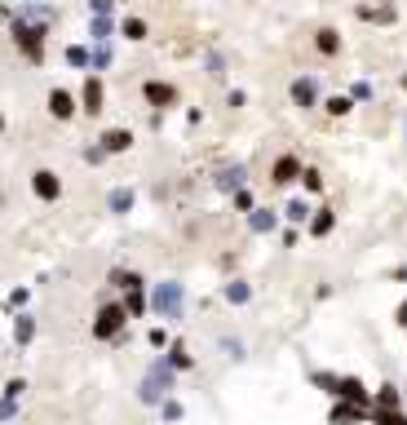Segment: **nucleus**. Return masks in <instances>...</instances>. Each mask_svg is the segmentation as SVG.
<instances>
[{
    "mask_svg": "<svg viewBox=\"0 0 407 425\" xmlns=\"http://www.w3.org/2000/svg\"><path fill=\"white\" fill-rule=\"evenodd\" d=\"M350 111V98H328V116H345Z\"/></svg>",
    "mask_w": 407,
    "mask_h": 425,
    "instance_id": "nucleus-32",
    "label": "nucleus"
},
{
    "mask_svg": "<svg viewBox=\"0 0 407 425\" xmlns=\"http://www.w3.org/2000/svg\"><path fill=\"white\" fill-rule=\"evenodd\" d=\"M292 98H297V107H315V98H319L315 80H297L292 84Z\"/></svg>",
    "mask_w": 407,
    "mask_h": 425,
    "instance_id": "nucleus-16",
    "label": "nucleus"
},
{
    "mask_svg": "<svg viewBox=\"0 0 407 425\" xmlns=\"http://www.w3.org/2000/svg\"><path fill=\"white\" fill-rule=\"evenodd\" d=\"M394 319H399V324L407 328V301H403V306H399V315H394Z\"/></svg>",
    "mask_w": 407,
    "mask_h": 425,
    "instance_id": "nucleus-38",
    "label": "nucleus"
},
{
    "mask_svg": "<svg viewBox=\"0 0 407 425\" xmlns=\"http://www.w3.org/2000/svg\"><path fill=\"white\" fill-rule=\"evenodd\" d=\"M0 129H5V116H0Z\"/></svg>",
    "mask_w": 407,
    "mask_h": 425,
    "instance_id": "nucleus-40",
    "label": "nucleus"
},
{
    "mask_svg": "<svg viewBox=\"0 0 407 425\" xmlns=\"http://www.w3.org/2000/svg\"><path fill=\"white\" fill-rule=\"evenodd\" d=\"M363 18H372V23H390L394 9H363Z\"/></svg>",
    "mask_w": 407,
    "mask_h": 425,
    "instance_id": "nucleus-33",
    "label": "nucleus"
},
{
    "mask_svg": "<svg viewBox=\"0 0 407 425\" xmlns=\"http://www.w3.org/2000/svg\"><path fill=\"white\" fill-rule=\"evenodd\" d=\"M124 36L129 40H146V23L142 18H124Z\"/></svg>",
    "mask_w": 407,
    "mask_h": 425,
    "instance_id": "nucleus-26",
    "label": "nucleus"
},
{
    "mask_svg": "<svg viewBox=\"0 0 407 425\" xmlns=\"http://www.w3.org/2000/svg\"><path fill=\"white\" fill-rule=\"evenodd\" d=\"M49 111H53L58 120H71V116H75V98H71L67 89H53V93H49Z\"/></svg>",
    "mask_w": 407,
    "mask_h": 425,
    "instance_id": "nucleus-13",
    "label": "nucleus"
},
{
    "mask_svg": "<svg viewBox=\"0 0 407 425\" xmlns=\"http://www.w3.org/2000/svg\"><path fill=\"white\" fill-rule=\"evenodd\" d=\"M283 213H288V222H310V204L306 200H288V209H283Z\"/></svg>",
    "mask_w": 407,
    "mask_h": 425,
    "instance_id": "nucleus-25",
    "label": "nucleus"
},
{
    "mask_svg": "<svg viewBox=\"0 0 407 425\" xmlns=\"http://www.w3.org/2000/svg\"><path fill=\"white\" fill-rule=\"evenodd\" d=\"M84 111H89V116H98V111H102V80H98V75L84 80Z\"/></svg>",
    "mask_w": 407,
    "mask_h": 425,
    "instance_id": "nucleus-14",
    "label": "nucleus"
},
{
    "mask_svg": "<svg viewBox=\"0 0 407 425\" xmlns=\"http://www.w3.org/2000/svg\"><path fill=\"white\" fill-rule=\"evenodd\" d=\"M14 337H18V346H31V337H36V319H31V315H18Z\"/></svg>",
    "mask_w": 407,
    "mask_h": 425,
    "instance_id": "nucleus-19",
    "label": "nucleus"
},
{
    "mask_svg": "<svg viewBox=\"0 0 407 425\" xmlns=\"http://www.w3.org/2000/svg\"><path fill=\"white\" fill-rule=\"evenodd\" d=\"M111 5H116V0H93V14L107 18V14H111Z\"/></svg>",
    "mask_w": 407,
    "mask_h": 425,
    "instance_id": "nucleus-36",
    "label": "nucleus"
},
{
    "mask_svg": "<svg viewBox=\"0 0 407 425\" xmlns=\"http://www.w3.org/2000/svg\"><path fill=\"white\" fill-rule=\"evenodd\" d=\"M23 390H27V381H23V376H14V381L5 385V399H18V394H23Z\"/></svg>",
    "mask_w": 407,
    "mask_h": 425,
    "instance_id": "nucleus-35",
    "label": "nucleus"
},
{
    "mask_svg": "<svg viewBox=\"0 0 407 425\" xmlns=\"http://www.w3.org/2000/svg\"><path fill=\"white\" fill-rule=\"evenodd\" d=\"M31 191L40 195V200H58V195H62V182H58V173H49V168H40V173L31 177Z\"/></svg>",
    "mask_w": 407,
    "mask_h": 425,
    "instance_id": "nucleus-9",
    "label": "nucleus"
},
{
    "mask_svg": "<svg viewBox=\"0 0 407 425\" xmlns=\"http://www.w3.org/2000/svg\"><path fill=\"white\" fill-rule=\"evenodd\" d=\"M363 417H367V408H358V403H337L328 421H332V425H358Z\"/></svg>",
    "mask_w": 407,
    "mask_h": 425,
    "instance_id": "nucleus-12",
    "label": "nucleus"
},
{
    "mask_svg": "<svg viewBox=\"0 0 407 425\" xmlns=\"http://www.w3.org/2000/svg\"><path fill=\"white\" fill-rule=\"evenodd\" d=\"M168 390H173V368L155 359V363L146 368V376H142V390L137 394H142V403H150V408H155V403L168 399Z\"/></svg>",
    "mask_w": 407,
    "mask_h": 425,
    "instance_id": "nucleus-2",
    "label": "nucleus"
},
{
    "mask_svg": "<svg viewBox=\"0 0 407 425\" xmlns=\"http://www.w3.org/2000/svg\"><path fill=\"white\" fill-rule=\"evenodd\" d=\"M133 146V133L129 129H107L102 133V155H120V151H129Z\"/></svg>",
    "mask_w": 407,
    "mask_h": 425,
    "instance_id": "nucleus-10",
    "label": "nucleus"
},
{
    "mask_svg": "<svg viewBox=\"0 0 407 425\" xmlns=\"http://www.w3.org/2000/svg\"><path fill=\"white\" fill-rule=\"evenodd\" d=\"M337 381H341V376H332V372H315V385H324L328 394H337Z\"/></svg>",
    "mask_w": 407,
    "mask_h": 425,
    "instance_id": "nucleus-31",
    "label": "nucleus"
},
{
    "mask_svg": "<svg viewBox=\"0 0 407 425\" xmlns=\"http://www.w3.org/2000/svg\"><path fill=\"white\" fill-rule=\"evenodd\" d=\"M372 425H407L399 408H372Z\"/></svg>",
    "mask_w": 407,
    "mask_h": 425,
    "instance_id": "nucleus-20",
    "label": "nucleus"
},
{
    "mask_svg": "<svg viewBox=\"0 0 407 425\" xmlns=\"http://www.w3.org/2000/svg\"><path fill=\"white\" fill-rule=\"evenodd\" d=\"M301 182H306V191H324V173L319 168H301Z\"/></svg>",
    "mask_w": 407,
    "mask_h": 425,
    "instance_id": "nucleus-27",
    "label": "nucleus"
},
{
    "mask_svg": "<svg viewBox=\"0 0 407 425\" xmlns=\"http://www.w3.org/2000/svg\"><path fill=\"white\" fill-rule=\"evenodd\" d=\"M217 191H226V195H235V191H244V182H248V168L244 164H226V168H217Z\"/></svg>",
    "mask_w": 407,
    "mask_h": 425,
    "instance_id": "nucleus-7",
    "label": "nucleus"
},
{
    "mask_svg": "<svg viewBox=\"0 0 407 425\" xmlns=\"http://www.w3.org/2000/svg\"><path fill=\"white\" fill-rule=\"evenodd\" d=\"M337 399H341V403H358V408H367V403H372V394H367V385L358 381V376H341V381H337Z\"/></svg>",
    "mask_w": 407,
    "mask_h": 425,
    "instance_id": "nucleus-6",
    "label": "nucleus"
},
{
    "mask_svg": "<svg viewBox=\"0 0 407 425\" xmlns=\"http://www.w3.org/2000/svg\"><path fill=\"white\" fill-rule=\"evenodd\" d=\"M297 177H301V159L297 155H279V159H274V173H270L274 186H288V182H297Z\"/></svg>",
    "mask_w": 407,
    "mask_h": 425,
    "instance_id": "nucleus-8",
    "label": "nucleus"
},
{
    "mask_svg": "<svg viewBox=\"0 0 407 425\" xmlns=\"http://www.w3.org/2000/svg\"><path fill=\"white\" fill-rule=\"evenodd\" d=\"M315 44H319V49H324V53H337V49H341V36L332 31V27H324V31H319V40H315Z\"/></svg>",
    "mask_w": 407,
    "mask_h": 425,
    "instance_id": "nucleus-24",
    "label": "nucleus"
},
{
    "mask_svg": "<svg viewBox=\"0 0 407 425\" xmlns=\"http://www.w3.org/2000/svg\"><path fill=\"white\" fill-rule=\"evenodd\" d=\"M67 62H71V67H89V53H84L80 44H71V49H67Z\"/></svg>",
    "mask_w": 407,
    "mask_h": 425,
    "instance_id": "nucleus-29",
    "label": "nucleus"
},
{
    "mask_svg": "<svg viewBox=\"0 0 407 425\" xmlns=\"http://www.w3.org/2000/svg\"><path fill=\"white\" fill-rule=\"evenodd\" d=\"M18 417V399H5L0 394V421H14Z\"/></svg>",
    "mask_w": 407,
    "mask_h": 425,
    "instance_id": "nucleus-28",
    "label": "nucleus"
},
{
    "mask_svg": "<svg viewBox=\"0 0 407 425\" xmlns=\"http://www.w3.org/2000/svg\"><path fill=\"white\" fill-rule=\"evenodd\" d=\"M146 306L155 310V315H164V319H182V306H186V288H182L177 279H164V283H155V288H150Z\"/></svg>",
    "mask_w": 407,
    "mask_h": 425,
    "instance_id": "nucleus-1",
    "label": "nucleus"
},
{
    "mask_svg": "<svg viewBox=\"0 0 407 425\" xmlns=\"http://www.w3.org/2000/svg\"><path fill=\"white\" fill-rule=\"evenodd\" d=\"M129 324V310L120 306V301H107V306L98 310V319H93V337L98 342H111V337H120Z\"/></svg>",
    "mask_w": 407,
    "mask_h": 425,
    "instance_id": "nucleus-3",
    "label": "nucleus"
},
{
    "mask_svg": "<svg viewBox=\"0 0 407 425\" xmlns=\"http://www.w3.org/2000/svg\"><path fill=\"white\" fill-rule=\"evenodd\" d=\"M111 213H129V209H133V191H124V186H120V191H111Z\"/></svg>",
    "mask_w": 407,
    "mask_h": 425,
    "instance_id": "nucleus-23",
    "label": "nucleus"
},
{
    "mask_svg": "<svg viewBox=\"0 0 407 425\" xmlns=\"http://www.w3.org/2000/svg\"><path fill=\"white\" fill-rule=\"evenodd\" d=\"M226 301H231V306H244V301H248L252 297V288H248V283H244V279H231V283H226Z\"/></svg>",
    "mask_w": 407,
    "mask_h": 425,
    "instance_id": "nucleus-18",
    "label": "nucleus"
},
{
    "mask_svg": "<svg viewBox=\"0 0 407 425\" xmlns=\"http://www.w3.org/2000/svg\"><path fill=\"white\" fill-rule=\"evenodd\" d=\"M274 222H279V217H274L270 209H252V213H248V226H252V231H257V235L274 231Z\"/></svg>",
    "mask_w": 407,
    "mask_h": 425,
    "instance_id": "nucleus-17",
    "label": "nucleus"
},
{
    "mask_svg": "<svg viewBox=\"0 0 407 425\" xmlns=\"http://www.w3.org/2000/svg\"><path fill=\"white\" fill-rule=\"evenodd\" d=\"M399 279H407V270H399Z\"/></svg>",
    "mask_w": 407,
    "mask_h": 425,
    "instance_id": "nucleus-39",
    "label": "nucleus"
},
{
    "mask_svg": "<svg viewBox=\"0 0 407 425\" xmlns=\"http://www.w3.org/2000/svg\"><path fill=\"white\" fill-rule=\"evenodd\" d=\"M14 36H18V44H23V53H27L31 62H40V58H44L40 27H31V23H18V27H14Z\"/></svg>",
    "mask_w": 407,
    "mask_h": 425,
    "instance_id": "nucleus-5",
    "label": "nucleus"
},
{
    "mask_svg": "<svg viewBox=\"0 0 407 425\" xmlns=\"http://www.w3.org/2000/svg\"><path fill=\"white\" fill-rule=\"evenodd\" d=\"M403 403V394L394 390V385H381V390H376V399H372V408H399Z\"/></svg>",
    "mask_w": 407,
    "mask_h": 425,
    "instance_id": "nucleus-21",
    "label": "nucleus"
},
{
    "mask_svg": "<svg viewBox=\"0 0 407 425\" xmlns=\"http://www.w3.org/2000/svg\"><path fill=\"white\" fill-rule=\"evenodd\" d=\"M107 62H111V49H107V44H102V49L93 53V67H107Z\"/></svg>",
    "mask_w": 407,
    "mask_h": 425,
    "instance_id": "nucleus-37",
    "label": "nucleus"
},
{
    "mask_svg": "<svg viewBox=\"0 0 407 425\" xmlns=\"http://www.w3.org/2000/svg\"><path fill=\"white\" fill-rule=\"evenodd\" d=\"M111 279H120V288H124V310H129V319L146 315V283H142V275H129V270H116Z\"/></svg>",
    "mask_w": 407,
    "mask_h": 425,
    "instance_id": "nucleus-4",
    "label": "nucleus"
},
{
    "mask_svg": "<svg viewBox=\"0 0 407 425\" xmlns=\"http://www.w3.org/2000/svg\"><path fill=\"white\" fill-rule=\"evenodd\" d=\"M159 408H164V421H182V403L177 399H164Z\"/></svg>",
    "mask_w": 407,
    "mask_h": 425,
    "instance_id": "nucleus-30",
    "label": "nucleus"
},
{
    "mask_svg": "<svg viewBox=\"0 0 407 425\" xmlns=\"http://www.w3.org/2000/svg\"><path fill=\"white\" fill-rule=\"evenodd\" d=\"M332 226H337V213L332 209H315V213H310V235H319V240H324Z\"/></svg>",
    "mask_w": 407,
    "mask_h": 425,
    "instance_id": "nucleus-15",
    "label": "nucleus"
},
{
    "mask_svg": "<svg viewBox=\"0 0 407 425\" xmlns=\"http://www.w3.org/2000/svg\"><path fill=\"white\" fill-rule=\"evenodd\" d=\"M93 36H98V40H107V36H111V18H93Z\"/></svg>",
    "mask_w": 407,
    "mask_h": 425,
    "instance_id": "nucleus-34",
    "label": "nucleus"
},
{
    "mask_svg": "<svg viewBox=\"0 0 407 425\" xmlns=\"http://www.w3.org/2000/svg\"><path fill=\"white\" fill-rule=\"evenodd\" d=\"M168 368H195V359L186 355V346H182V342L168 346Z\"/></svg>",
    "mask_w": 407,
    "mask_h": 425,
    "instance_id": "nucleus-22",
    "label": "nucleus"
},
{
    "mask_svg": "<svg viewBox=\"0 0 407 425\" xmlns=\"http://www.w3.org/2000/svg\"><path fill=\"white\" fill-rule=\"evenodd\" d=\"M146 102H150V107H173V102H177V89H173V84L150 80L146 84Z\"/></svg>",
    "mask_w": 407,
    "mask_h": 425,
    "instance_id": "nucleus-11",
    "label": "nucleus"
}]
</instances>
